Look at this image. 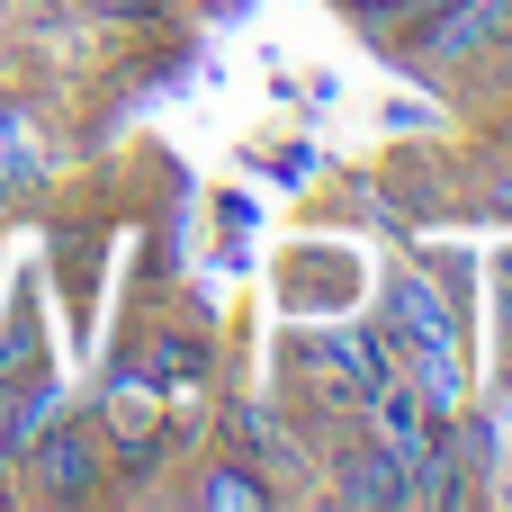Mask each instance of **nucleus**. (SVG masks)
<instances>
[{
  "label": "nucleus",
  "mask_w": 512,
  "mask_h": 512,
  "mask_svg": "<svg viewBox=\"0 0 512 512\" xmlns=\"http://www.w3.org/2000/svg\"><path fill=\"white\" fill-rule=\"evenodd\" d=\"M504 144H512V90H504Z\"/></svg>",
  "instance_id": "9d476101"
},
{
  "label": "nucleus",
  "mask_w": 512,
  "mask_h": 512,
  "mask_svg": "<svg viewBox=\"0 0 512 512\" xmlns=\"http://www.w3.org/2000/svg\"><path fill=\"white\" fill-rule=\"evenodd\" d=\"M18 468L36 477V495H45V504H81V495H99V486H108L117 450H108V432H99L90 414H54V423L18 450Z\"/></svg>",
  "instance_id": "f03ea898"
},
{
  "label": "nucleus",
  "mask_w": 512,
  "mask_h": 512,
  "mask_svg": "<svg viewBox=\"0 0 512 512\" xmlns=\"http://www.w3.org/2000/svg\"><path fill=\"white\" fill-rule=\"evenodd\" d=\"M378 324L396 351H441V360H468V315L450 306V288L405 252L387 279H378Z\"/></svg>",
  "instance_id": "f257e3e1"
},
{
  "label": "nucleus",
  "mask_w": 512,
  "mask_h": 512,
  "mask_svg": "<svg viewBox=\"0 0 512 512\" xmlns=\"http://www.w3.org/2000/svg\"><path fill=\"white\" fill-rule=\"evenodd\" d=\"M477 504H512V450L495 459V477H486V495H477Z\"/></svg>",
  "instance_id": "1a4fd4ad"
},
{
  "label": "nucleus",
  "mask_w": 512,
  "mask_h": 512,
  "mask_svg": "<svg viewBox=\"0 0 512 512\" xmlns=\"http://www.w3.org/2000/svg\"><path fill=\"white\" fill-rule=\"evenodd\" d=\"M90 18H108V27H162L180 0H81Z\"/></svg>",
  "instance_id": "0eeeda50"
},
{
  "label": "nucleus",
  "mask_w": 512,
  "mask_h": 512,
  "mask_svg": "<svg viewBox=\"0 0 512 512\" xmlns=\"http://www.w3.org/2000/svg\"><path fill=\"white\" fill-rule=\"evenodd\" d=\"M414 261L450 288V306H459V315H477V252H468V243H414Z\"/></svg>",
  "instance_id": "20e7f679"
},
{
  "label": "nucleus",
  "mask_w": 512,
  "mask_h": 512,
  "mask_svg": "<svg viewBox=\"0 0 512 512\" xmlns=\"http://www.w3.org/2000/svg\"><path fill=\"white\" fill-rule=\"evenodd\" d=\"M459 207H477V216H504V225H512V144H504V153H477V162H468V198H459Z\"/></svg>",
  "instance_id": "39448f33"
},
{
  "label": "nucleus",
  "mask_w": 512,
  "mask_h": 512,
  "mask_svg": "<svg viewBox=\"0 0 512 512\" xmlns=\"http://www.w3.org/2000/svg\"><path fill=\"white\" fill-rule=\"evenodd\" d=\"M36 162H45V153H36L27 117H18V108H0V189H27V180H36Z\"/></svg>",
  "instance_id": "423d86ee"
},
{
  "label": "nucleus",
  "mask_w": 512,
  "mask_h": 512,
  "mask_svg": "<svg viewBox=\"0 0 512 512\" xmlns=\"http://www.w3.org/2000/svg\"><path fill=\"white\" fill-rule=\"evenodd\" d=\"M189 504H207V512H261V504H279V477H261L252 450H216V459H198Z\"/></svg>",
  "instance_id": "7ed1b4c3"
},
{
  "label": "nucleus",
  "mask_w": 512,
  "mask_h": 512,
  "mask_svg": "<svg viewBox=\"0 0 512 512\" xmlns=\"http://www.w3.org/2000/svg\"><path fill=\"white\" fill-rule=\"evenodd\" d=\"M495 297H504V324H512V234L495 243Z\"/></svg>",
  "instance_id": "6e6552de"
}]
</instances>
